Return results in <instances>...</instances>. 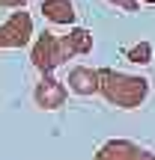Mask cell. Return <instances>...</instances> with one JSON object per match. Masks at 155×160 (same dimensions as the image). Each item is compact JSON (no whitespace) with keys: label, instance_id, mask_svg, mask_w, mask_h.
I'll return each mask as SVG.
<instances>
[{"label":"cell","instance_id":"7c38bea8","mask_svg":"<svg viewBox=\"0 0 155 160\" xmlns=\"http://www.w3.org/2000/svg\"><path fill=\"white\" fill-rule=\"evenodd\" d=\"M24 3L27 0H0V6H6V9H21Z\"/></svg>","mask_w":155,"mask_h":160},{"label":"cell","instance_id":"6da1fadb","mask_svg":"<svg viewBox=\"0 0 155 160\" xmlns=\"http://www.w3.org/2000/svg\"><path fill=\"white\" fill-rule=\"evenodd\" d=\"M98 92L116 107L134 110L149 95V80L134 77V74H122V71H113V68H102L98 71Z\"/></svg>","mask_w":155,"mask_h":160},{"label":"cell","instance_id":"30bf717a","mask_svg":"<svg viewBox=\"0 0 155 160\" xmlns=\"http://www.w3.org/2000/svg\"><path fill=\"white\" fill-rule=\"evenodd\" d=\"M108 3H113L116 9H122V12H137L140 9V0H108Z\"/></svg>","mask_w":155,"mask_h":160},{"label":"cell","instance_id":"5b68a950","mask_svg":"<svg viewBox=\"0 0 155 160\" xmlns=\"http://www.w3.org/2000/svg\"><path fill=\"white\" fill-rule=\"evenodd\" d=\"M69 89L75 92V95H96L98 92V71L86 68V65H75V68L69 71Z\"/></svg>","mask_w":155,"mask_h":160},{"label":"cell","instance_id":"4fadbf2b","mask_svg":"<svg viewBox=\"0 0 155 160\" xmlns=\"http://www.w3.org/2000/svg\"><path fill=\"white\" fill-rule=\"evenodd\" d=\"M140 3H149V6H155V0H140Z\"/></svg>","mask_w":155,"mask_h":160},{"label":"cell","instance_id":"ba28073f","mask_svg":"<svg viewBox=\"0 0 155 160\" xmlns=\"http://www.w3.org/2000/svg\"><path fill=\"white\" fill-rule=\"evenodd\" d=\"M66 39H69V45H72V51H75V57L80 53H90L92 51V33L90 30H84V27H75V30H69L66 33Z\"/></svg>","mask_w":155,"mask_h":160},{"label":"cell","instance_id":"7a4b0ae2","mask_svg":"<svg viewBox=\"0 0 155 160\" xmlns=\"http://www.w3.org/2000/svg\"><path fill=\"white\" fill-rule=\"evenodd\" d=\"M69 57H75L69 39H66V36H54V33H48V30L36 39L33 53H30L33 65L42 71V74H51V71L57 68V65H63Z\"/></svg>","mask_w":155,"mask_h":160},{"label":"cell","instance_id":"9c48e42d","mask_svg":"<svg viewBox=\"0 0 155 160\" xmlns=\"http://www.w3.org/2000/svg\"><path fill=\"white\" fill-rule=\"evenodd\" d=\"M125 59L128 62H134V65H149L152 62V45L149 42H137L134 48H125Z\"/></svg>","mask_w":155,"mask_h":160},{"label":"cell","instance_id":"3957f363","mask_svg":"<svg viewBox=\"0 0 155 160\" xmlns=\"http://www.w3.org/2000/svg\"><path fill=\"white\" fill-rule=\"evenodd\" d=\"M30 36H33V18L30 12H24V6L0 24V48H24Z\"/></svg>","mask_w":155,"mask_h":160},{"label":"cell","instance_id":"8992f818","mask_svg":"<svg viewBox=\"0 0 155 160\" xmlns=\"http://www.w3.org/2000/svg\"><path fill=\"white\" fill-rule=\"evenodd\" d=\"M42 15L57 27H69V24H75L78 12L72 6V0H42Z\"/></svg>","mask_w":155,"mask_h":160},{"label":"cell","instance_id":"277c9868","mask_svg":"<svg viewBox=\"0 0 155 160\" xmlns=\"http://www.w3.org/2000/svg\"><path fill=\"white\" fill-rule=\"evenodd\" d=\"M66 95H69V89L51 74H42V80L36 83V92H33L36 104H39L42 110H60L66 104Z\"/></svg>","mask_w":155,"mask_h":160},{"label":"cell","instance_id":"8fae6325","mask_svg":"<svg viewBox=\"0 0 155 160\" xmlns=\"http://www.w3.org/2000/svg\"><path fill=\"white\" fill-rule=\"evenodd\" d=\"M131 160H155V154H152V151H146V148H137Z\"/></svg>","mask_w":155,"mask_h":160},{"label":"cell","instance_id":"52a82bcc","mask_svg":"<svg viewBox=\"0 0 155 160\" xmlns=\"http://www.w3.org/2000/svg\"><path fill=\"white\" fill-rule=\"evenodd\" d=\"M134 151H137V145L128 142V139H110L98 148L96 160H131Z\"/></svg>","mask_w":155,"mask_h":160}]
</instances>
